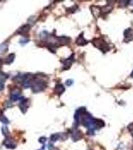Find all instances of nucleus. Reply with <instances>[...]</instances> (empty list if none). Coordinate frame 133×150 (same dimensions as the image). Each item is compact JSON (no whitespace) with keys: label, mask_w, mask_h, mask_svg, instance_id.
Wrapping results in <instances>:
<instances>
[{"label":"nucleus","mask_w":133,"mask_h":150,"mask_svg":"<svg viewBox=\"0 0 133 150\" xmlns=\"http://www.w3.org/2000/svg\"><path fill=\"white\" fill-rule=\"evenodd\" d=\"M92 43L95 45V46L97 47L98 49H100L101 51H102L103 53H106L107 51L110 49V47H109V45L107 44L106 42H105L104 40H103L102 38H95L92 40Z\"/></svg>","instance_id":"obj_1"},{"label":"nucleus","mask_w":133,"mask_h":150,"mask_svg":"<svg viewBox=\"0 0 133 150\" xmlns=\"http://www.w3.org/2000/svg\"><path fill=\"white\" fill-rule=\"evenodd\" d=\"M32 91L34 93H37V92H40V91H43V90L46 88V83L45 81H43V80H37L33 83L32 85Z\"/></svg>","instance_id":"obj_2"},{"label":"nucleus","mask_w":133,"mask_h":150,"mask_svg":"<svg viewBox=\"0 0 133 150\" xmlns=\"http://www.w3.org/2000/svg\"><path fill=\"white\" fill-rule=\"evenodd\" d=\"M20 95H21V91L19 88H13V90L11 91L10 97L12 101H17V100H20Z\"/></svg>","instance_id":"obj_3"},{"label":"nucleus","mask_w":133,"mask_h":150,"mask_svg":"<svg viewBox=\"0 0 133 150\" xmlns=\"http://www.w3.org/2000/svg\"><path fill=\"white\" fill-rule=\"evenodd\" d=\"M133 39V29L127 28L124 31V41L125 42H129Z\"/></svg>","instance_id":"obj_4"},{"label":"nucleus","mask_w":133,"mask_h":150,"mask_svg":"<svg viewBox=\"0 0 133 150\" xmlns=\"http://www.w3.org/2000/svg\"><path fill=\"white\" fill-rule=\"evenodd\" d=\"M3 145H4L5 147L9 148V149H14V148L16 147V144H15V142L13 141V139H10V138H7V139H5L4 141H3Z\"/></svg>","instance_id":"obj_5"},{"label":"nucleus","mask_w":133,"mask_h":150,"mask_svg":"<svg viewBox=\"0 0 133 150\" xmlns=\"http://www.w3.org/2000/svg\"><path fill=\"white\" fill-rule=\"evenodd\" d=\"M73 62H74V55H72L70 58H67V59H65V60L62 61V63H63V68L69 69V67L71 66V64Z\"/></svg>","instance_id":"obj_6"},{"label":"nucleus","mask_w":133,"mask_h":150,"mask_svg":"<svg viewBox=\"0 0 133 150\" xmlns=\"http://www.w3.org/2000/svg\"><path fill=\"white\" fill-rule=\"evenodd\" d=\"M28 99H24L23 98L22 100H20V104H19V107H20V110L25 113L27 111V108H28Z\"/></svg>","instance_id":"obj_7"},{"label":"nucleus","mask_w":133,"mask_h":150,"mask_svg":"<svg viewBox=\"0 0 133 150\" xmlns=\"http://www.w3.org/2000/svg\"><path fill=\"white\" fill-rule=\"evenodd\" d=\"M71 137L73 139V141H78V140H80L83 137V134H82V132L80 130H75L74 132H72Z\"/></svg>","instance_id":"obj_8"},{"label":"nucleus","mask_w":133,"mask_h":150,"mask_svg":"<svg viewBox=\"0 0 133 150\" xmlns=\"http://www.w3.org/2000/svg\"><path fill=\"white\" fill-rule=\"evenodd\" d=\"M65 91V87L63 86V84L61 83H57L55 85V88H54V92L58 95H61L63 92Z\"/></svg>","instance_id":"obj_9"},{"label":"nucleus","mask_w":133,"mask_h":150,"mask_svg":"<svg viewBox=\"0 0 133 150\" xmlns=\"http://www.w3.org/2000/svg\"><path fill=\"white\" fill-rule=\"evenodd\" d=\"M76 44L77 45H80V46H83V45H86L88 43L87 40H85V38L83 37V33H81V34L79 35V36L76 38Z\"/></svg>","instance_id":"obj_10"},{"label":"nucleus","mask_w":133,"mask_h":150,"mask_svg":"<svg viewBox=\"0 0 133 150\" xmlns=\"http://www.w3.org/2000/svg\"><path fill=\"white\" fill-rule=\"evenodd\" d=\"M90 9H91V11H92V14L95 18H98V17L101 15V10H100V7L99 6H95L94 5V6H91Z\"/></svg>","instance_id":"obj_11"},{"label":"nucleus","mask_w":133,"mask_h":150,"mask_svg":"<svg viewBox=\"0 0 133 150\" xmlns=\"http://www.w3.org/2000/svg\"><path fill=\"white\" fill-rule=\"evenodd\" d=\"M29 30H30V25L26 24V25H23L22 27H20V28L17 30V33L23 35V34H26L27 32H29Z\"/></svg>","instance_id":"obj_12"},{"label":"nucleus","mask_w":133,"mask_h":150,"mask_svg":"<svg viewBox=\"0 0 133 150\" xmlns=\"http://www.w3.org/2000/svg\"><path fill=\"white\" fill-rule=\"evenodd\" d=\"M57 41H58V44L67 45L68 43H70V38L67 36H61V37H58Z\"/></svg>","instance_id":"obj_13"},{"label":"nucleus","mask_w":133,"mask_h":150,"mask_svg":"<svg viewBox=\"0 0 133 150\" xmlns=\"http://www.w3.org/2000/svg\"><path fill=\"white\" fill-rule=\"evenodd\" d=\"M94 124H95V129H100V128L104 127V125H105V123H104V121H103V120L97 119V118H95Z\"/></svg>","instance_id":"obj_14"},{"label":"nucleus","mask_w":133,"mask_h":150,"mask_svg":"<svg viewBox=\"0 0 133 150\" xmlns=\"http://www.w3.org/2000/svg\"><path fill=\"white\" fill-rule=\"evenodd\" d=\"M112 8H113V6H112V5H109V4H107V5H105V6L100 7V10H101V13H104V14H106V13L111 12V10H112Z\"/></svg>","instance_id":"obj_15"},{"label":"nucleus","mask_w":133,"mask_h":150,"mask_svg":"<svg viewBox=\"0 0 133 150\" xmlns=\"http://www.w3.org/2000/svg\"><path fill=\"white\" fill-rule=\"evenodd\" d=\"M14 58H15V54L14 53H11V54H9L8 56H7V58L5 59V63H6V64H10V63H12L13 61H14Z\"/></svg>","instance_id":"obj_16"},{"label":"nucleus","mask_w":133,"mask_h":150,"mask_svg":"<svg viewBox=\"0 0 133 150\" xmlns=\"http://www.w3.org/2000/svg\"><path fill=\"white\" fill-rule=\"evenodd\" d=\"M24 78H25V75H17V76H15L14 78H13V80H14L15 82H23L24 81Z\"/></svg>","instance_id":"obj_17"},{"label":"nucleus","mask_w":133,"mask_h":150,"mask_svg":"<svg viewBox=\"0 0 133 150\" xmlns=\"http://www.w3.org/2000/svg\"><path fill=\"white\" fill-rule=\"evenodd\" d=\"M48 36H49V34H48L47 31H42V32L39 34V37H40V39H42V40H46V39L48 38Z\"/></svg>","instance_id":"obj_18"},{"label":"nucleus","mask_w":133,"mask_h":150,"mask_svg":"<svg viewBox=\"0 0 133 150\" xmlns=\"http://www.w3.org/2000/svg\"><path fill=\"white\" fill-rule=\"evenodd\" d=\"M7 50H8V44H7L6 42L2 43V44H1V46H0V51H1V53L6 52Z\"/></svg>","instance_id":"obj_19"},{"label":"nucleus","mask_w":133,"mask_h":150,"mask_svg":"<svg viewBox=\"0 0 133 150\" xmlns=\"http://www.w3.org/2000/svg\"><path fill=\"white\" fill-rule=\"evenodd\" d=\"M50 139H51V142H55V141H57V140H59L60 139V133L52 134Z\"/></svg>","instance_id":"obj_20"},{"label":"nucleus","mask_w":133,"mask_h":150,"mask_svg":"<svg viewBox=\"0 0 133 150\" xmlns=\"http://www.w3.org/2000/svg\"><path fill=\"white\" fill-rule=\"evenodd\" d=\"M8 78V75L5 73H0V82H4Z\"/></svg>","instance_id":"obj_21"},{"label":"nucleus","mask_w":133,"mask_h":150,"mask_svg":"<svg viewBox=\"0 0 133 150\" xmlns=\"http://www.w3.org/2000/svg\"><path fill=\"white\" fill-rule=\"evenodd\" d=\"M0 121L2 122V123H4V124H8L9 123V120L7 119V118L5 117L4 115H2V114L0 115Z\"/></svg>","instance_id":"obj_22"},{"label":"nucleus","mask_w":133,"mask_h":150,"mask_svg":"<svg viewBox=\"0 0 133 150\" xmlns=\"http://www.w3.org/2000/svg\"><path fill=\"white\" fill-rule=\"evenodd\" d=\"M35 19H36V16H31L30 18L28 19V22H29V25H30V26L35 23V21H36Z\"/></svg>","instance_id":"obj_23"},{"label":"nucleus","mask_w":133,"mask_h":150,"mask_svg":"<svg viewBox=\"0 0 133 150\" xmlns=\"http://www.w3.org/2000/svg\"><path fill=\"white\" fill-rule=\"evenodd\" d=\"M77 9H78V6H77V5H74L73 7H71V8L67 9V11H68V12H70V13H74L76 10H77Z\"/></svg>","instance_id":"obj_24"},{"label":"nucleus","mask_w":133,"mask_h":150,"mask_svg":"<svg viewBox=\"0 0 133 150\" xmlns=\"http://www.w3.org/2000/svg\"><path fill=\"white\" fill-rule=\"evenodd\" d=\"M2 133L4 134L5 136H8L9 135V131H8V128L6 126H3L2 127Z\"/></svg>","instance_id":"obj_25"},{"label":"nucleus","mask_w":133,"mask_h":150,"mask_svg":"<svg viewBox=\"0 0 133 150\" xmlns=\"http://www.w3.org/2000/svg\"><path fill=\"white\" fill-rule=\"evenodd\" d=\"M116 150H126V147H125L124 144L120 143L118 146H117V149H116Z\"/></svg>","instance_id":"obj_26"},{"label":"nucleus","mask_w":133,"mask_h":150,"mask_svg":"<svg viewBox=\"0 0 133 150\" xmlns=\"http://www.w3.org/2000/svg\"><path fill=\"white\" fill-rule=\"evenodd\" d=\"M27 42H29V38H21L20 39V43L22 45H24L25 43H27Z\"/></svg>","instance_id":"obj_27"},{"label":"nucleus","mask_w":133,"mask_h":150,"mask_svg":"<svg viewBox=\"0 0 133 150\" xmlns=\"http://www.w3.org/2000/svg\"><path fill=\"white\" fill-rule=\"evenodd\" d=\"M46 140H47V139H46V137H40V138H39V142H40V143H45V142H46Z\"/></svg>","instance_id":"obj_28"},{"label":"nucleus","mask_w":133,"mask_h":150,"mask_svg":"<svg viewBox=\"0 0 133 150\" xmlns=\"http://www.w3.org/2000/svg\"><path fill=\"white\" fill-rule=\"evenodd\" d=\"M72 83H73V80H71V79L66 81V85H67V86H71Z\"/></svg>","instance_id":"obj_29"},{"label":"nucleus","mask_w":133,"mask_h":150,"mask_svg":"<svg viewBox=\"0 0 133 150\" xmlns=\"http://www.w3.org/2000/svg\"><path fill=\"white\" fill-rule=\"evenodd\" d=\"M128 129L130 130V131H133V123L129 124V126H128Z\"/></svg>","instance_id":"obj_30"},{"label":"nucleus","mask_w":133,"mask_h":150,"mask_svg":"<svg viewBox=\"0 0 133 150\" xmlns=\"http://www.w3.org/2000/svg\"><path fill=\"white\" fill-rule=\"evenodd\" d=\"M3 88H4V84H3V82H0V91L3 90Z\"/></svg>","instance_id":"obj_31"},{"label":"nucleus","mask_w":133,"mask_h":150,"mask_svg":"<svg viewBox=\"0 0 133 150\" xmlns=\"http://www.w3.org/2000/svg\"><path fill=\"white\" fill-rule=\"evenodd\" d=\"M53 148H54V147L52 146V143H50L49 145H48V149H49V150H52Z\"/></svg>","instance_id":"obj_32"},{"label":"nucleus","mask_w":133,"mask_h":150,"mask_svg":"<svg viewBox=\"0 0 133 150\" xmlns=\"http://www.w3.org/2000/svg\"><path fill=\"white\" fill-rule=\"evenodd\" d=\"M130 77H131V78H133V71H132V72H131V74H130Z\"/></svg>","instance_id":"obj_33"},{"label":"nucleus","mask_w":133,"mask_h":150,"mask_svg":"<svg viewBox=\"0 0 133 150\" xmlns=\"http://www.w3.org/2000/svg\"><path fill=\"white\" fill-rule=\"evenodd\" d=\"M1 62H2V61H1V59H0V64H1Z\"/></svg>","instance_id":"obj_34"},{"label":"nucleus","mask_w":133,"mask_h":150,"mask_svg":"<svg viewBox=\"0 0 133 150\" xmlns=\"http://www.w3.org/2000/svg\"><path fill=\"white\" fill-rule=\"evenodd\" d=\"M131 133H132V136H133V131H131Z\"/></svg>","instance_id":"obj_35"},{"label":"nucleus","mask_w":133,"mask_h":150,"mask_svg":"<svg viewBox=\"0 0 133 150\" xmlns=\"http://www.w3.org/2000/svg\"><path fill=\"white\" fill-rule=\"evenodd\" d=\"M39 150H45V149H39Z\"/></svg>","instance_id":"obj_36"},{"label":"nucleus","mask_w":133,"mask_h":150,"mask_svg":"<svg viewBox=\"0 0 133 150\" xmlns=\"http://www.w3.org/2000/svg\"><path fill=\"white\" fill-rule=\"evenodd\" d=\"M132 150H133V146H132Z\"/></svg>","instance_id":"obj_37"}]
</instances>
